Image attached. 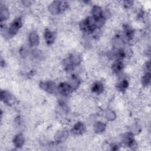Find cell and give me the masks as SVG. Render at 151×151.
Wrapping results in <instances>:
<instances>
[{
	"label": "cell",
	"instance_id": "277c9868",
	"mask_svg": "<svg viewBox=\"0 0 151 151\" xmlns=\"http://www.w3.org/2000/svg\"><path fill=\"white\" fill-rule=\"evenodd\" d=\"M24 136L21 134H17L13 138V145L15 147H22L24 145Z\"/></svg>",
	"mask_w": 151,
	"mask_h": 151
},
{
	"label": "cell",
	"instance_id": "6da1fadb",
	"mask_svg": "<svg viewBox=\"0 0 151 151\" xmlns=\"http://www.w3.org/2000/svg\"><path fill=\"white\" fill-rule=\"evenodd\" d=\"M58 90L61 95L67 96L72 93L73 89L68 83H67L66 82H61L58 87Z\"/></svg>",
	"mask_w": 151,
	"mask_h": 151
},
{
	"label": "cell",
	"instance_id": "5b68a950",
	"mask_svg": "<svg viewBox=\"0 0 151 151\" xmlns=\"http://www.w3.org/2000/svg\"><path fill=\"white\" fill-rule=\"evenodd\" d=\"M9 17V12L8 11L7 8L5 5H1V18L2 21L3 19H7Z\"/></svg>",
	"mask_w": 151,
	"mask_h": 151
},
{
	"label": "cell",
	"instance_id": "7a4b0ae2",
	"mask_svg": "<svg viewBox=\"0 0 151 151\" xmlns=\"http://www.w3.org/2000/svg\"><path fill=\"white\" fill-rule=\"evenodd\" d=\"M28 40L29 45L31 47H37L40 42L39 34L37 31H32L29 33Z\"/></svg>",
	"mask_w": 151,
	"mask_h": 151
},
{
	"label": "cell",
	"instance_id": "3957f363",
	"mask_svg": "<svg viewBox=\"0 0 151 151\" xmlns=\"http://www.w3.org/2000/svg\"><path fill=\"white\" fill-rule=\"evenodd\" d=\"M44 37L47 44H52L55 41V36L54 35L53 31H51L48 28L44 31Z\"/></svg>",
	"mask_w": 151,
	"mask_h": 151
}]
</instances>
